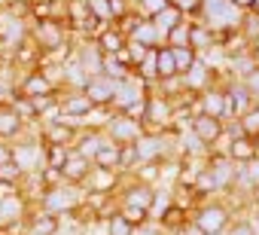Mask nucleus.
Segmentation results:
<instances>
[{
    "mask_svg": "<svg viewBox=\"0 0 259 235\" xmlns=\"http://www.w3.org/2000/svg\"><path fill=\"white\" fill-rule=\"evenodd\" d=\"M95 110L98 107L89 101V95L82 89H58V116L82 123V120H89Z\"/></svg>",
    "mask_w": 259,
    "mask_h": 235,
    "instance_id": "nucleus-4",
    "label": "nucleus"
},
{
    "mask_svg": "<svg viewBox=\"0 0 259 235\" xmlns=\"http://www.w3.org/2000/svg\"><path fill=\"white\" fill-rule=\"evenodd\" d=\"M107 144H110V138L104 135V129H79V135H76V141H73V150L92 162V159L98 156V150L107 147Z\"/></svg>",
    "mask_w": 259,
    "mask_h": 235,
    "instance_id": "nucleus-16",
    "label": "nucleus"
},
{
    "mask_svg": "<svg viewBox=\"0 0 259 235\" xmlns=\"http://www.w3.org/2000/svg\"><path fill=\"white\" fill-rule=\"evenodd\" d=\"M238 214L232 211V205L220 195V199H207L201 205H195V211L189 214V220L204 232V235H226V229L232 226Z\"/></svg>",
    "mask_w": 259,
    "mask_h": 235,
    "instance_id": "nucleus-1",
    "label": "nucleus"
},
{
    "mask_svg": "<svg viewBox=\"0 0 259 235\" xmlns=\"http://www.w3.org/2000/svg\"><path fill=\"white\" fill-rule=\"evenodd\" d=\"M226 80H220L217 86L204 89L198 98H195V113H204V116H213V120H223L229 123L232 113H229V98H226Z\"/></svg>",
    "mask_w": 259,
    "mask_h": 235,
    "instance_id": "nucleus-5",
    "label": "nucleus"
},
{
    "mask_svg": "<svg viewBox=\"0 0 259 235\" xmlns=\"http://www.w3.org/2000/svg\"><path fill=\"white\" fill-rule=\"evenodd\" d=\"M73 58L79 61V67L85 70V76H95L104 70V52L101 46L95 43V37H76V46L70 49Z\"/></svg>",
    "mask_w": 259,
    "mask_h": 235,
    "instance_id": "nucleus-10",
    "label": "nucleus"
},
{
    "mask_svg": "<svg viewBox=\"0 0 259 235\" xmlns=\"http://www.w3.org/2000/svg\"><path fill=\"white\" fill-rule=\"evenodd\" d=\"M104 135L113 141V144H122V147H132L141 135H144V123L138 120H128L125 113H113L107 116V123H104Z\"/></svg>",
    "mask_w": 259,
    "mask_h": 235,
    "instance_id": "nucleus-3",
    "label": "nucleus"
},
{
    "mask_svg": "<svg viewBox=\"0 0 259 235\" xmlns=\"http://www.w3.org/2000/svg\"><path fill=\"white\" fill-rule=\"evenodd\" d=\"M150 89L153 86H147L141 76H125L122 83H116V95H113V104H110V110L113 113H122L125 107H132V104H138V101H144L147 95H150Z\"/></svg>",
    "mask_w": 259,
    "mask_h": 235,
    "instance_id": "nucleus-6",
    "label": "nucleus"
},
{
    "mask_svg": "<svg viewBox=\"0 0 259 235\" xmlns=\"http://www.w3.org/2000/svg\"><path fill=\"white\" fill-rule=\"evenodd\" d=\"M171 7H177L186 19H198V13H201V0H171Z\"/></svg>",
    "mask_w": 259,
    "mask_h": 235,
    "instance_id": "nucleus-38",
    "label": "nucleus"
},
{
    "mask_svg": "<svg viewBox=\"0 0 259 235\" xmlns=\"http://www.w3.org/2000/svg\"><path fill=\"white\" fill-rule=\"evenodd\" d=\"M189 31H192V19H183L177 28L168 31L165 46H189Z\"/></svg>",
    "mask_w": 259,
    "mask_h": 235,
    "instance_id": "nucleus-28",
    "label": "nucleus"
},
{
    "mask_svg": "<svg viewBox=\"0 0 259 235\" xmlns=\"http://www.w3.org/2000/svg\"><path fill=\"white\" fill-rule=\"evenodd\" d=\"M0 61H4V58H0Z\"/></svg>",
    "mask_w": 259,
    "mask_h": 235,
    "instance_id": "nucleus-47",
    "label": "nucleus"
},
{
    "mask_svg": "<svg viewBox=\"0 0 259 235\" xmlns=\"http://www.w3.org/2000/svg\"><path fill=\"white\" fill-rule=\"evenodd\" d=\"M95 43L101 46V52H104V55H119V52L125 49L128 37H125L116 25H107V28H101V31L95 34Z\"/></svg>",
    "mask_w": 259,
    "mask_h": 235,
    "instance_id": "nucleus-21",
    "label": "nucleus"
},
{
    "mask_svg": "<svg viewBox=\"0 0 259 235\" xmlns=\"http://www.w3.org/2000/svg\"><path fill=\"white\" fill-rule=\"evenodd\" d=\"M183 19H186V16H183V13H180L177 7H165V10H162L159 16H153L150 22L156 25V31H159L162 37H168V31H171V28H177V25H180Z\"/></svg>",
    "mask_w": 259,
    "mask_h": 235,
    "instance_id": "nucleus-24",
    "label": "nucleus"
},
{
    "mask_svg": "<svg viewBox=\"0 0 259 235\" xmlns=\"http://www.w3.org/2000/svg\"><path fill=\"white\" fill-rule=\"evenodd\" d=\"M241 83H244V89L250 92V98L259 104V67H253V70H250V73H247Z\"/></svg>",
    "mask_w": 259,
    "mask_h": 235,
    "instance_id": "nucleus-39",
    "label": "nucleus"
},
{
    "mask_svg": "<svg viewBox=\"0 0 259 235\" xmlns=\"http://www.w3.org/2000/svg\"><path fill=\"white\" fill-rule=\"evenodd\" d=\"M135 235H171L159 220H147L144 226H135Z\"/></svg>",
    "mask_w": 259,
    "mask_h": 235,
    "instance_id": "nucleus-40",
    "label": "nucleus"
},
{
    "mask_svg": "<svg viewBox=\"0 0 259 235\" xmlns=\"http://www.w3.org/2000/svg\"><path fill=\"white\" fill-rule=\"evenodd\" d=\"M132 0H110V13H113V22H119L125 13H132Z\"/></svg>",
    "mask_w": 259,
    "mask_h": 235,
    "instance_id": "nucleus-42",
    "label": "nucleus"
},
{
    "mask_svg": "<svg viewBox=\"0 0 259 235\" xmlns=\"http://www.w3.org/2000/svg\"><path fill=\"white\" fill-rule=\"evenodd\" d=\"M256 150H259V141H253V138L241 135V138L226 141V150H223V153H226L235 165H244V162H250V159L256 156Z\"/></svg>",
    "mask_w": 259,
    "mask_h": 235,
    "instance_id": "nucleus-20",
    "label": "nucleus"
},
{
    "mask_svg": "<svg viewBox=\"0 0 259 235\" xmlns=\"http://www.w3.org/2000/svg\"><path fill=\"white\" fill-rule=\"evenodd\" d=\"M16 192H22V186H19V183H7V180H0V199H4V195H16Z\"/></svg>",
    "mask_w": 259,
    "mask_h": 235,
    "instance_id": "nucleus-44",
    "label": "nucleus"
},
{
    "mask_svg": "<svg viewBox=\"0 0 259 235\" xmlns=\"http://www.w3.org/2000/svg\"><path fill=\"white\" fill-rule=\"evenodd\" d=\"M0 180H7V183H19V186H22L25 174H22V168H19L16 162H4V165H0Z\"/></svg>",
    "mask_w": 259,
    "mask_h": 235,
    "instance_id": "nucleus-37",
    "label": "nucleus"
},
{
    "mask_svg": "<svg viewBox=\"0 0 259 235\" xmlns=\"http://www.w3.org/2000/svg\"><path fill=\"white\" fill-rule=\"evenodd\" d=\"M85 7H89L92 19H98L101 25H113V13H110V0H85Z\"/></svg>",
    "mask_w": 259,
    "mask_h": 235,
    "instance_id": "nucleus-32",
    "label": "nucleus"
},
{
    "mask_svg": "<svg viewBox=\"0 0 259 235\" xmlns=\"http://www.w3.org/2000/svg\"><path fill=\"white\" fill-rule=\"evenodd\" d=\"M82 92L89 95V101H92L98 110H110L113 95H116V80H110L107 73H95V76H89V80H85Z\"/></svg>",
    "mask_w": 259,
    "mask_h": 235,
    "instance_id": "nucleus-12",
    "label": "nucleus"
},
{
    "mask_svg": "<svg viewBox=\"0 0 259 235\" xmlns=\"http://www.w3.org/2000/svg\"><path fill=\"white\" fill-rule=\"evenodd\" d=\"M122 171H113V168H95L92 165V171H89V177L82 180V195H95V192H101V195H116V189L122 186Z\"/></svg>",
    "mask_w": 259,
    "mask_h": 235,
    "instance_id": "nucleus-7",
    "label": "nucleus"
},
{
    "mask_svg": "<svg viewBox=\"0 0 259 235\" xmlns=\"http://www.w3.org/2000/svg\"><path fill=\"white\" fill-rule=\"evenodd\" d=\"M4 162H13V144L10 141H0V165Z\"/></svg>",
    "mask_w": 259,
    "mask_h": 235,
    "instance_id": "nucleus-43",
    "label": "nucleus"
},
{
    "mask_svg": "<svg viewBox=\"0 0 259 235\" xmlns=\"http://www.w3.org/2000/svg\"><path fill=\"white\" fill-rule=\"evenodd\" d=\"M101 73H107L110 80H116V83H122L125 76H132L135 70L128 67L125 61H122V55H104V70Z\"/></svg>",
    "mask_w": 259,
    "mask_h": 235,
    "instance_id": "nucleus-26",
    "label": "nucleus"
},
{
    "mask_svg": "<svg viewBox=\"0 0 259 235\" xmlns=\"http://www.w3.org/2000/svg\"><path fill=\"white\" fill-rule=\"evenodd\" d=\"M156 70H159V80H171V76H180L177 73V64H174V52L171 46H156Z\"/></svg>",
    "mask_w": 259,
    "mask_h": 235,
    "instance_id": "nucleus-25",
    "label": "nucleus"
},
{
    "mask_svg": "<svg viewBox=\"0 0 259 235\" xmlns=\"http://www.w3.org/2000/svg\"><path fill=\"white\" fill-rule=\"evenodd\" d=\"M22 120L28 123V126H37V113H34V104H31V98H25V95H16L13 98V104H10Z\"/></svg>",
    "mask_w": 259,
    "mask_h": 235,
    "instance_id": "nucleus-31",
    "label": "nucleus"
},
{
    "mask_svg": "<svg viewBox=\"0 0 259 235\" xmlns=\"http://www.w3.org/2000/svg\"><path fill=\"white\" fill-rule=\"evenodd\" d=\"M89 171H92V162H89L85 156H79L76 150H70V156H67V162L61 165V177H64V183H73V186H82V180L89 177Z\"/></svg>",
    "mask_w": 259,
    "mask_h": 235,
    "instance_id": "nucleus-19",
    "label": "nucleus"
},
{
    "mask_svg": "<svg viewBox=\"0 0 259 235\" xmlns=\"http://www.w3.org/2000/svg\"><path fill=\"white\" fill-rule=\"evenodd\" d=\"M119 214L132 223V226H144L147 220H153L150 217V211H144V208H132V205H119Z\"/></svg>",
    "mask_w": 259,
    "mask_h": 235,
    "instance_id": "nucleus-36",
    "label": "nucleus"
},
{
    "mask_svg": "<svg viewBox=\"0 0 259 235\" xmlns=\"http://www.w3.org/2000/svg\"><path fill=\"white\" fill-rule=\"evenodd\" d=\"M207 150H213L220 141H223V129H226V123L223 120H213V116H204V113H192V120H189V126H186Z\"/></svg>",
    "mask_w": 259,
    "mask_h": 235,
    "instance_id": "nucleus-9",
    "label": "nucleus"
},
{
    "mask_svg": "<svg viewBox=\"0 0 259 235\" xmlns=\"http://www.w3.org/2000/svg\"><path fill=\"white\" fill-rule=\"evenodd\" d=\"M28 132V123L13 110V107H0V141H19Z\"/></svg>",
    "mask_w": 259,
    "mask_h": 235,
    "instance_id": "nucleus-17",
    "label": "nucleus"
},
{
    "mask_svg": "<svg viewBox=\"0 0 259 235\" xmlns=\"http://www.w3.org/2000/svg\"><path fill=\"white\" fill-rule=\"evenodd\" d=\"M16 92L25 98H40V95H55L58 89L40 67H34V70H25L16 76Z\"/></svg>",
    "mask_w": 259,
    "mask_h": 235,
    "instance_id": "nucleus-11",
    "label": "nucleus"
},
{
    "mask_svg": "<svg viewBox=\"0 0 259 235\" xmlns=\"http://www.w3.org/2000/svg\"><path fill=\"white\" fill-rule=\"evenodd\" d=\"M132 7H135L144 19H153V16H159L165 7H171V0H132Z\"/></svg>",
    "mask_w": 259,
    "mask_h": 235,
    "instance_id": "nucleus-30",
    "label": "nucleus"
},
{
    "mask_svg": "<svg viewBox=\"0 0 259 235\" xmlns=\"http://www.w3.org/2000/svg\"><path fill=\"white\" fill-rule=\"evenodd\" d=\"M171 52H174V64H177V73H183V70H189L192 64H195V49H189V46H171Z\"/></svg>",
    "mask_w": 259,
    "mask_h": 235,
    "instance_id": "nucleus-33",
    "label": "nucleus"
},
{
    "mask_svg": "<svg viewBox=\"0 0 259 235\" xmlns=\"http://www.w3.org/2000/svg\"><path fill=\"white\" fill-rule=\"evenodd\" d=\"M31 208H34V205H31L22 192L4 195V199H0V226H7V223H25L28 214H31Z\"/></svg>",
    "mask_w": 259,
    "mask_h": 235,
    "instance_id": "nucleus-14",
    "label": "nucleus"
},
{
    "mask_svg": "<svg viewBox=\"0 0 259 235\" xmlns=\"http://www.w3.org/2000/svg\"><path fill=\"white\" fill-rule=\"evenodd\" d=\"M253 4H256V0H232V7H238L241 13H250V10H253Z\"/></svg>",
    "mask_w": 259,
    "mask_h": 235,
    "instance_id": "nucleus-45",
    "label": "nucleus"
},
{
    "mask_svg": "<svg viewBox=\"0 0 259 235\" xmlns=\"http://www.w3.org/2000/svg\"><path fill=\"white\" fill-rule=\"evenodd\" d=\"M220 46V34L213 28H207L204 22L192 19V31H189V49H195V55H204L207 49Z\"/></svg>",
    "mask_w": 259,
    "mask_h": 235,
    "instance_id": "nucleus-18",
    "label": "nucleus"
},
{
    "mask_svg": "<svg viewBox=\"0 0 259 235\" xmlns=\"http://www.w3.org/2000/svg\"><path fill=\"white\" fill-rule=\"evenodd\" d=\"M82 205V189L79 186H73V183H58V186H49L43 195H40V202H37V208H43V211H49V214H73L76 208Z\"/></svg>",
    "mask_w": 259,
    "mask_h": 235,
    "instance_id": "nucleus-2",
    "label": "nucleus"
},
{
    "mask_svg": "<svg viewBox=\"0 0 259 235\" xmlns=\"http://www.w3.org/2000/svg\"><path fill=\"white\" fill-rule=\"evenodd\" d=\"M43 147H46V153H43L46 168H58V171H61V165H64L67 156H70V147H61V144H43Z\"/></svg>",
    "mask_w": 259,
    "mask_h": 235,
    "instance_id": "nucleus-27",
    "label": "nucleus"
},
{
    "mask_svg": "<svg viewBox=\"0 0 259 235\" xmlns=\"http://www.w3.org/2000/svg\"><path fill=\"white\" fill-rule=\"evenodd\" d=\"M241 129H244V135L247 138H253V141H259V104H253L244 116H241Z\"/></svg>",
    "mask_w": 259,
    "mask_h": 235,
    "instance_id": "nucleus-29",
    "label": "nucleus"
},
{
    "mask_svg": "<svg viewBox=\"0 0 259 235\" xmlns=\"http://www.w3.org/2000/svg\"><path fill=\"white\" fill-rule=\"evenodd\" d=\"M226 235H256V232H253V226H250V220H247V217H244V220H241V217H235V220H232V226L226 229Z\"/></svg>",
    "mask_w": 259,
    "mask_h": 235,
    "instance_id": "nucleus-41",
    "label": "nucleus"
},
{
    "mask_svg": "<svg viewBox=\"0 0 259 235\" xmlns=\"http://www.w3.org/2000/svg\"><path fill=\"white\" fill-rule=\"evenodd\" d=\"M241 34H244V40L247 43H253V40H259V13H244V19H241V28H238Z\"/></svg>",
    "mask_w": 259,
    "mask_h": 235,
    "instance_id": "nucleus-34",
    "label": "nucleus"
},
{
    "mask_svg": "<svg viewBox=\"0 0 259 235\" xmlns=\"http://www.w3.org/2000/svg\"><path fill=\"white\" fill-rule=\"evenodd\" d=\"M128 40H135V43H141V46H147V49H156V46L165 43V37L156 31V25H153L150 19H144L132 34H128Z\"/></svg>",
    "mask_w": 259,
    "mask_h": 235,
    "instance_id": "nucleus-23",
    "label": "nucleus"
},
{
    "mask_svg": "<svg viewBox=\"0 0 259 235\" xmlns=\"http://www.w3.org/2000/svg\"><path fill=\"white\" fill-rule=\"evenodd\" d=\"M180 83H183V89L189 92V95H201L204 89H210V86H217L220 83V73L213 70V67H207L201 58H195V64L189 67V70H183L180 73Z\"/></svg>",
    "mask_w": 259,
    "mask_h": 235,
    "instance_id": "nucleus-8",
    "label": "nucleus"
},
{
    "mask_svg": "<svg viewBox=\"0 0 259 235\" xmlns=\"http://www.w3.org/2000/svg\"><path fill=\"white\" fill-rule=\"evenodd\" d=\"M223 86H226V98H229V113H232V120H241V116H244L256 101L250 98V92L244 89L241 80H226Z\"/></svg>",
    "mask_w": 259,
    "mask_h": 235,
    "instance_id": "nucleus-15",
    "label": "nucleus"
},
{
    "mask_svg": "<svg viewBox=\"0 0 259 235\" xmlns=\"http://www.w3.org/2000/svg\"><path fill=\"white\" fill-rule=\"evenodd\" d=\"M250 205H253V208H259V186H253V189H250Z\"/></svg>",
    "mask_w": 259,
    "mask_h": 235,
    "instance_id": "nucleus-46",
    "label": "nucleus"
},
{
    "mask_svg": "<svg viewBox=\"0 0 259 235\" xmlns=\"http://www.w3.org/2000/svg\"><path fill=\"white\" fill-rule=\"evenodd\" d=\"M128 177L141 180L147 186H159V180L165 177V162H138V165L128 168Z\"/></svg>",
    "mask_w": 259,
    "mask_h": 235,
    "instance_id": "nucleus-22",
    "label": "nucleus"
},
{
    "mask_svg": "<svg viewBox=\"0 0 259 235\" xmlns=\"http://www.w3.org/2000/svg\"><path fill=\"white\" fill-rule=\"evenodd\" d=\"M107 235H135V226L116 211V214L107 217Z\"/></svg>",
    "mask_w": 259,
    "mask_h": 235,
    "instance_id": "nucleus-35",
    "label": "nucleus"
},
{
    "mask_svg": "<svg viewBox=\"0 0 259 235\" xmlns=\"http://www.w3.org/2000/svg\"><path fill=\"white\" fill-rule=\"evenodd\" d=\"M61 229V217L58 214H49L43 208H31L28 220H25V235H58Z\"/></svg>",
    "mask_w": 259,
    "mask_h": 235,
    "instance_id": "nucleus-13",
    "label": "nucleus"
}]
</instances>
